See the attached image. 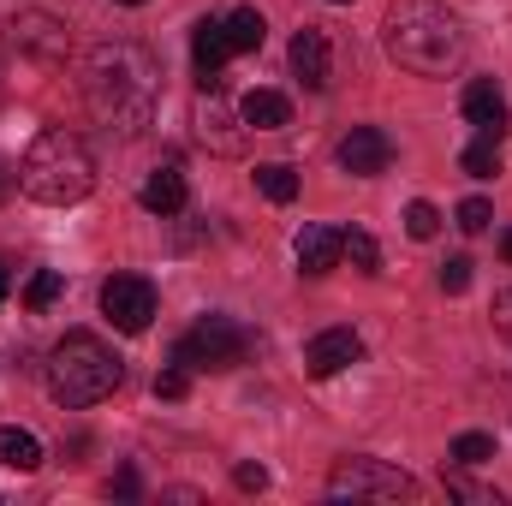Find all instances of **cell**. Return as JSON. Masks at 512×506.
<instances>
[{
	"mask_svg": "<svg viewBox=\"0 0 512 506\" xmlns=\"http://www.w3.org/2000/svg\"><path fill=\"white\" fill-rule=\"evenodd\" d=\"M405 233H411L417 245L435 239V233H441V209H435V203H411V209H405Z\"/></svg>",
	"mask_w": 512,
	"mask_h": 506,
	"instance_id": "obj_25",
	"label": "cell"
},
{
	"mask_svg": "<svg viewBox=\"0 0 512 506\" xmlns=\"http://www.w3.org/2000/svg\"><path fill=\"white\" fill-rule=\"evenodd\" d=\"M120 6H143V0H120Z\"/></svg>",
	"mask_w": 512,
	"mask_h": 506,
	"instance_id": "obj_36",
	"label": "cell"
},
{
	"mask_svg": "<svg viewBox=\"0 0 512 506\" xmlns=\"http://www.w3.org/2000/svg\"><path fill=\"white\" fill-rule=\"evenodd\" d=\"M352 364H364V340H358L352 328H322V334L304 346V370L316 381L340 376V370H352Z\"/></svg>",
	"mask_w": 512,
	"mask_h": 506,
	"instance_id": "obj_11",
	"label": "cell"
},
{
	"mask_svg": "<svg viewBox=\"0 0 512 506\" xmlns=\"http://www.w3.org/2000/svg\"><path fill=\"white\" fill-rule=\"evenodd\" d=\"M6 292H12V268L0 262V304H6Z\"/></svg>",
	"mask_w": 512,
	"mask_h": 506,
	"instance_id": "obj_33",
	"label": "cell"
},
{
	"mask_svg": "<svg viewBox=\"0 0 512 506\" xmlns=\"http://www.w3.org/2000/svg\"><path fill=\"white\" fill-rule=\"evenodd\" d=\"M459 167H465L471 179H495V173H501V143H495V137H477V143L459 155Z\"/></svg>",
	"mask_w": 512,
	"mask_h": 506,
	"instance_id": "obj_21",
	"label": "cell"
},
{
	"mask_svg": "<svg viewBox=\"0 0 512 506\" xmlns=\"http://www.w3.org/2000/svg\"><path fill=\"white\" fill-rule=\"evenodd\" d=\"M18 191L30 203H48V209H66V203H84L96 191V155L78 131L48 126L30 137L24 161H18Z\"/></svg>",
	"mask_w": 512,
	"mask_h": 506,
	"instance_id": "obj_3",
	"label": "cell"
},
{
	"mask_svg": "<svg viewBox=\"0 0 512 506\" xmlns=\"http://www.w3.org/2000/svg\"><path fill=\"white\" fill-rule=\"evenodd\" d=\"M387 161H393V137L382 126H352L340 137V167L352 179H376V173H387Z\"/></svg>",
	"mask_w": 512,
	"mask_h": 506,
	"instance_id": "obj_12",
	"label": "cell"
},
{
	"mask_svg": "<svg viewBox=\"0 0 512 506\" xmlns=\"http://www.w3.org/2000/svg\"><path fill=\"white\" fill-rule=\"evenodd\" d=\"M0 465L6 471H42V441L30 429H0Z\"/></svg>",
	"mask_w": 512,
	"mask_h": 506,
	"instance_id": "obj_19",
	"label": "cell"
},
{
	"mask_svg": "<svg viewBox=\"0 0 512 506\" xmlns=\"http://www.w3.org/2000/svg\"><path fill=\"white\" fill-rule=\"evenodd\" d=\"M292 256H298V268H304L310 280H322V274H328L346 251H340V233H334V227H304V233H298V245H292Z\"/></svg>",
	"mask_w": 512,
	"mask_h": 506,
	"instance_id": "obj_15",
	"label": "cell"
},
{
	"mask_svg": "<svg viewBox=\"0 0 512 506\" xmlns=\"http://www.w3.org/2000/svg\"><path fill=\"white\" fill-rule=\"evenodd\" d=\"M108 495H120V501H137V495H143V477H137L131 465H120V477L108 483Z\"/></svg>",
	"mask_w": 512,
	"mask_h": 506,
	"instance_id": "obj_31",
	"label": "cell"
},
{
	"mask_svg": "<svg viewBox=\"0 0 512 506\" xmlns=\"http://www.w3.org/2000/svg\"><path fill=\"white\" fill-rule=\"evenodd\" d=\"M471 286V256H447L441 262V292H465Z\"/></svg>",
	"mask_w": 512,
	"mask_h": 506,
	"instance_id": "obj_29",
	"label": "cell"
},
{
	"mask_svg": "<svg viewBox=\"0 0 512 506\" xmlns=\"http://www.w3.org/2000/svg\"><path fill=\"white\" fill-rule=\"evenodd\" d=\"M191 126H197V143L215 149V155H239L245 149V114L221 96V84H203V96L191 102Z\"/></svg>",
	"mask_w": 512,
	"mask_h": 506,
	"instance_id": "obj_8",
	"label": "cell"
},
{
	"mask_svg": "<svg viewBox=\"0 0 512 506\" xmlns=\"http://www.w3.org/2000/svg\"><path fill=\"white\" fill-rule=\"evenodd\" d=\"M102 316L120 328V334H143L155 322V286L143 274H114L102 286Z\"/></svg>",
	"mask_w": 512,
	"mask_h": 506,
	"instance_id": "obj_10",
	"label": "cell"
},
{
	"mask_svg": "<svg viewBox=\"0 0 512 506\" xmlns=\"http://www.w3.org/2000/svg\"><path fill=\"white\" fill-rule=\"evenodd\" d=\"M489 459H495V435L465 429V435L453 441V465H465V471H471V465H489Z\"/></svg>",
	"mask_w": 512,
	"mask_h": 506,
	"instance_id": "obj_22",
	"label": "cell"
},
{
	"mask_svg": "<svg viewBox=\"0 0 512 506\" xmlns=\"http://www.w3.org/2000/svg\"><path fill=\"white\" fill-rule=\"evenodd\" d=\"M501 256H507V262H512V227H507V233H501Z\"/></svg>",
	"mask_w": 512,
	"mask_h": 506,
	"instance_id": "obj_35",
	"label": "cell"
},
{
	"mask_svg": "<svg viewBox=\"0 0 512 506\" xmlns=\"http://www.w3.org/2000/svg\"><path fill=\"white\" fill-rule=\"evenodd\" d=\"M245 352H251V334L233 322V316H203L191 334H179V346H173V364H185L191 376H215V370H233V364H245Z\"/></svg>",
	"mask_w": 512,
	"mask_h": 506,
	"instance_id": "obj_5",
	"label": "cell"
},
{
	"mask_svg": "<svg viewBox=\"0 0 512 506\" xmlns=\"http://www.w3.org/2000/svg\"><path fill=\"white\" fill-rule=\"evenodd\" d=\"M489 221H495V209L483 197H465L459 203V233H489Z\"/></svg>",
	"mask_w": 512,
	"mask_h": 506,
	"instance_id": "obj_27",
	"label": "cell"
},
{
	"mask_svg": "<svg viewBox=\"0 0 512 506\" xmlns=\"http://www.w3.org/2000/svg\"><path fill=\"white\" fill-rule=\"evenodd\" d=\"M489 316H495V334L512 340V286H507V292H495V310H489Z\"/></svg>",
	"mask_w": 512,
	"mask_h": 506,
	"instance_id": "obj_32",
	"label": "cell"
},
{
	"mask_svg": "<svg viewBox=\"0 0 512 506\" xmlns=\"http://www.w3.org/2000/svg\"><path fill=\"white\" fill-rule=\"evenodd\" d=\"M441 483H447V495H459V501H477V506H501V495H495V489H483V483H471L465 471H447Z\"/></svg>",
	"mask_w": 512,
	"mask_h": 506,
	"instance_id": "obj_26",
	"label": "cell"
},
{
	"mask_svg": "<svg viewBox=\"0 0 512 506\" xmlns=\"http://www.w3.org/2000/svg\"><path fill=\"white\" fill-rule=\"evenodd\" d=\"M84 102L90 114L120 137H137V131L155 126V108H161V60L131 42V36H114V42H96L84 54Z\"/></svg>",
	"mask_w": 512,
	"mask_h": 506,
	"instance_id": "obj_1",
	"label": "cell"
},
{
	"mask_svg": "<svg viewBox=\"0 0 512 506\" xmlns=\"http://www.w3.org/2000/svg\"><path fill=\"white\" fill-rule=\"evenodd\" d=\"M256 191H262L268 203H292V197H298V173H292L286 161H262V167H256Z\"/></svg>",
	"mask_w": 512,
	"mask_h": 506,
	"instance_id": "obj_20",
	"label": "cell"
},
{
	"mask_svg": "<svg viewBox=\"0 0 512 506\" xmlns=\"http://www.w3.org/2000/svg\"><path fill=\"white\" fill-rule=\"evenodd\" d=\"M12 185H18V173H6V167H0V203H6V191H12Z\"/></svg>",
	"mask_w": 512,
	"mask_h": 506,
	"instance_id": "obj_34",
	"label": "cell"
},
{
	"mask_svg": "<svg viewBox=\"0 0 512 506\" xmlns=\"http://www.w3.org/2000/svg\"><path fill=\"white\" fill-rule=\"evenodd\" d=\"M185 197H191V191H185V173H179L173 161H167V167H155V173L143 179V209H149V215H161V221H167V215H179V209H185Z\"/></svg>",
	"mask_w": 512,
	"mask_h": 506,
	"instance_id": "obj_16",
	"label": "cell"
},
{
	"mask_svg": "<svg viewBox=\"0 0 512 506\" xmlns=\"http://www.w3.org/2000/svg\"><path fill=\"white\" fill-rule=\"evenodd\" d=\"M233 483H239L245 495H262V489H268V471H262V465H233Z\"/></svg>",
	"mask_w": 512,
	"mask_h": 506,
	"instance_id": "obj_30",
	"label": "cell"
},
{
	"mask_svg": "<svg viewBox=\"0 0 512 506\" xmlns=\"http://www.w3.org/2000/svg\"><path fill=\"white\" fill-rule=\"evenodd\" d=\"M155 393H161V399H185V393H191V370H185V364H167V370L155 376Z\"/></svg>",
	"mask_w": 512,
	"mask_h": 506,
	"instance_id": "obj_28",
	"label": "cell"
},
{
	"mask_svg": "<svg viewBox=\"0 0 512 506\" xmlns=\"http://www.w3.org/2000/svg\"><path fill=\"white\" fill-rule=\"evenodd\" d=\"M6 48L18 54V60H30V66H66V54H72V30H66V18H54V12H42V6H30V12H12L6 18Z\"/></svg>",
	"mask_w": 512,
	"mask_h": 506,
	"instance_id": "obj_7",
	"label": "cell"
},
{
	"mask_svg": "<svg viewBox=\"0 0 512 506\" xmlns=\"http://www.w3.org/2000/svg\"><path fill=\"white\" fill-rule=\"evenodd\" d=\"M382 42L393 66L417 78H453L465 66V24L441 0H393L382 18Z\"/></svg>",
	"mask_w": 512,
	"mask_h": 506,
	"instance_id": "obj_2",
	"label": "cell"
},
{
	"mask_svg": "<svg viewBox=\"0 0 512 506\" xmlns=\"http://www.w3.org/2000/svg\"><path fill=\"white\" fill-rule=\"evenodd\" d=\"M227 60H233V48H227L221 18H203V24L191 30V66H197V84H221Z\"/></svg>",
	"mask_w": 512,
	"mask_h": 506,
	"instance_id": "obj_14",
	"label": "cell"
},
{
	"mask_svg": "<svg viewBox=\"0 0 512 506\" xmlns=\"http://www.w3.org/2000/svg\"><path fill=\"white\" fill-rule=\"evenodd\" d=\"M114 387H120V358L108 352L102 334L72 328V334L48 352V393H54V405L84 411V405H102Z\"/></svg>",
	"mask_w": 512,
	"mask_h": 506,
	"instance_id": "obj_4",
	"label": "cell"
},
{
	"mask_svg": "<svg viewBox=\"0 0 512 506\" xmlns=\"http://www.w3.org/2000/svg\"><path fill=\"white\" fill-rule=\"evenodd\" d=\"M328 501H417V483L387 459H340L328 471Z\"/></svg>",
	"mask_w": 512,
	"mask_h": 506,
	"instance_id": "obj_6",
	"label": "cell"
},
{
	"mask_svg": "<svg viewBox=\"0 0 512 506\" xmlns=\"http://www.w3.org/2000/svg\"><path fill=\"white\" fill-rule=\"evenodd\" d=\"M465 120L477 126V137H507L512 126V108H507V96H501V84L495 78H477V84H465Z\"/></svg>",
	"mask_w": 512,
	"mask_h": 506,
	"instance_id": "obj_13",
	"label": "cell"
},
{
	"mask_svg": "<svg viewBox=\"0 0 512 506\" xmlns=\"http://www.w3.org/2000/svg\"><path fill=\"white\" fill-rule=\"evenodd\" d=\"M60 286H66L60 268H36V274L24 280V304H30V310H48V304L60 298Z\"/></svg>",
	"mask_w": 512,
	"mask_h": 506,
	"instance_id": "obj_23",
	"label": "cell"
},
{
	"mask_svg": "<svg viewBox=\"0 0 512 506\" xmlns=\"http://www.w3.org/2000/svg\"><path fill=\"white\" fill-rule=\"evenodd\" d=\"M340 251L352 256V262H358L364 274H376V268H382V245H376V239H370L364 227H352V233H340Z\"/></svg>",
	"mask_w": 512,
	"mask_h": 506,
	"instance_id": "obj_24",
	"label": "cell"
},
{
	"mask_svg": "<svg viewBox=\"0 0 512 506\" xmlns=\"http://www.w3.org/2000/svg\"><path fill=\"white\" fill-rule=\"evenodd\" d=\"M239 114H245L251 131H286L292 126V102H286L280 90H251V96L239 102Z\"/></svg>",
	"mask_w": 512,
	"mask_h": 506,
	"instance_id": "obj_17",
	"label": "cell"
},
{
	"mask_svg": "<svg viewBox=\"0 0 512 506\" xmlns=\"http://www.w3.org/2000/svg\"><path fill=\"white\" fill-rule=\"evenodd\" d=\"M328 6H346V0H328Z\"/></svg>",
	"mask_w": 512,
	"mask_h": 506,
	"instance_id": "obj_37",
	"label": "cell"
},
{
	"mask_svg": "<svg viewBox=\"0 0 512 506\" xmlns=\"http://www.w3.org/2000/svg\"><path fill=\"white\" fill-rule=\"evenodd\" d=\"M221 30H227V48H233V54H256L262 36H268V24H262L256 6H233V12L221 18Z\"/></svg>",
	"mask_w": 512,
	"mask_h": 506,
	"instance_id": "obj_18",
	"label": "cell"
},
{
	"mask_svg": "<svg viewBox=\"0 0 512 506\" xmlns=\"http://www.w3.org/2000/svg\"><path fill=\"white\" fill-rule=\"evenodd\" d=\"M292 72H298V84L316 90V96L334 90V78H340V42H334L328 24H304V30L292 36Z\"/></svg>",
	"mask_w": 512,
	"mask_h": 506,
	"instance_id": "obj_9",
	"label": "cell"
}]
</instances>
